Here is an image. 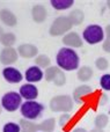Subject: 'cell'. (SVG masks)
<instances>
[{"label":"cell","instance_id":"obj_5","mask_svg":"<svg viewBox=\"0 0 110 132\" xmlns=\"http://www.w3.org/2000/svg\"><path fill=\"white\" fill-rule=\"evenodd\" d=\"M72 28V22L67 16H59L57 18L50 27V35L51 36H60L65 34Z\"/></svg>","mask_w":110,"mask_h":132},{"label":"cell","instance_id":"obj_16","mask_svg":"<svg viewBox=\"0 0 110 132\" xmlns=\"http://www.w3.org/2000/svg\"><path fill=\"white\" fill-rule=\"evenodd\" d=\"M69 19L72 22V24L79 26L83 22V20H85V14H83V12L80 11V9H74V11H72L71 13H70Z\"/></svg>","mask_w":110,"mask_h":132},{"label":"cell","instance_id":"obj_28","mask_svg":"<svg viewBox=\"0 0 110 132\" xmlns=\"http://www.w3.org/2000/svg\"><path fill=\"white\" fill-rule=\"evenodd\" d=\"M101 86L106 90H110V74H104L101 78Z\"/></svg>","mask_w":110,"mask_h":132},{"label":"cell","instance_id":"obj_2","mask_svg":"<svg viewBox=\"0 0 110 132\" xmlns=\"http://www.w3.org/2000/svg\"><path fill=\"white\" fill-rule=\"evenodd\" d=\"M72 108H73V102L71 96L69 95L55 96L50 101V109L53 112H67L71 111Z\"/></svg>","mask_w":110,"mask_h":132},{"label":"cell","instance_id":"obj_30","mask_svg":"<svg viewBox=\"0 0 110 132\" xmlns=\"http://www.w3.org/2000/svg\"><path fill=\"white\" fill-rule=\"evenodd\" d=\"M73 132H87L85 130V129H81V128H78V129H75Z\"/></svg>","mask_w":110,"mask_h":132},{"label":"cell","instance_id":"obj_34","mask_svg":"<svg viewBox=\"0 0 110 132\" xmlns=\"http://www.w3.org/2000/svg\"><path fill=\"white\" fill-rule=\"evenodd\" d=\"M1 107H2V105L0 104V114H1Z\"/></svg>","mask_w":110,"mask_h":132},{"label":"cell","instance_id":"obj_10","mask_svg":"<svg viewBox=\"0 0 110 132\" xmlns=\"http://www.w3.org/2000/svg\"><path fill=\"white\" fill-rule=\"evenodd\" d=\"M20 95L22 96V97H24L26 100L32 101V100H35V98L37 97V95H38V90H37V88L34 86V85L27 84V85L21 86Z\"/></svg>","mask_w":110,"mask_h":132},{"label":"cell","instance_id":"obj_15","mask_svg":"<svg viewBox=\"0 0 110 132\" xmlns=\"http://www.w3.org/2000/svg\"><path fill=\"white\" fill-rule=\"evenodd\" d=\"M0 19H1V21L5 24L9 26V27L15 26L16 22H18V21H16V16L14 15L11 11H8V9H2V11L0 12Z\"/></svg>","mask_w":110,"mask_h":132},{"label":"cell","instance_id":"obj_8","mask_svg":"<svg viewBox=\"0 0 110 132\" xmlns=\"http://www.w3.org/2000/svg\"><path fill=\"white\" fill-rule=\"evenodd\" d=\"M18 60V52L13 48H6L0 53V62L4 65L13 64Z\"/></svg>","mask_w":110,"mask_h":132},{"label":"cell","instance_id":"obj_13","mask_svg":"<svg viewBox=\"0 0 110 132\" xmlns=\"http://www.w3.org/2000/svg\"><path fill=\"white\" fill-rule=\"evenodd\" d=\"M18 51L23 58H32L37 55L38 49L35 45H31V44H22V45L19 46Z\"/></svg>","mask_w":110,"mask_h":132},{"label":"cell","instance_id":"obj_22","mask_svg":"<svg viewBox=\"0 0 110 132\" xmlns=\"http://www.w3.org/2000/svg\"><path fill=\"white\" fill-rule=\"evenodd\" d=\"M15 36L11 32H7V34L2 35V38H1V43L4 44L6 48H11L14 43H15Z\"/></svg>","mask_w":110,"mask_h":132},{"label":"cell","instance_id":"obj_3","mask_svg":"<svg viewBox=\"0 0 110 132\" xmlns=\"http://www.w3.org/2000/svg\"><path fill=\"white\" fill-rule=\"evenodd\" d=\"M44 107L38 102L35 101H27L21 105V114L26 119H35L39 116L42 111H43Z\"/></svg>","mask_w":110,"mask_h":132},{"label":"cell","instance_id":"obj_29","mask_svg":"<svg viewBox=\"0 0 110 132\" xmlns=\"http://www.w3.org/2000/svg\"><path fill=\"white\" fill-rule=\"evenodd\" d=\"M70 119V115H63L62 117L59 118V124L60 126H64L65 124H66V122Z\"/></svg>","mask_w":110,"mask_h":132},{"label":"cell","instance_id":"obj_19","mask_svg":"<svg viewBox=\"0 0 110 132\" xmlns=\"http://www.w3.org/2000/svg\"><path fill=\"white\" fill-rule=\"evenodd\" d=\"M74 4L73 0H51V5L53 8L62 11V9L70 8L72 5Z\"/></svg>","mask_w":110,"mask_h":132},{"label":"cell","instance_id":"obj_4","mask_svg":"<svg viewBox=\"0 0 110 132\" xmlns=\"http://www.w3.org/2000/svg\"><path fill=\"white\" fill-rule=\"evenodd\" d=\"M104 32L102 28L97 24L88 26L85 30H83V39L89 44H96L103 41Z\"/></svg>","mask_w":110,"mask_h":132},{"label":"cell","instance_id":"obj_21","mask_svg":"<svg viewBox=\"0 0 110 132\" xmlns=\"http://www.w3.org/2000/svg\"><path fill=\"white\" fill-rule=\"evenodd\" d=\"M20 128L21 132H36L37 131V125L31 122H29L28 119L22 118L20 121Z\"/></svg>","mask_w":110,"mask_h":132},{"label":"cell","instance_id":"obj_31","mask_svg":"<svg viewBox=\"0 0 110 132\" xmlns=\"http://www.w3.org/2000/svg\"><path fill=\"white\" fill-rule=\"evenodd\" d=\"M90 132H103V131H102V129H94V130H92V131H90Z\"/></svg>","mask_w":110,"mask_h":132},{"label":"cell","instance_id":"obj_12","mask_svg":"<svg viewBox=\"0 0 110 132\" xmlns=\"http://www.w3.org/2000/svg\"><path fill=\"white\" fill-rule=\"evenodd\" d=\"M31 15H32V19H34L35 22L41 23L46 19L48 12H46V9L44 6H42V5H36V6L32 7Z\"/></svg>","mask_w":110,"mask_h":132},{"label":"cell","instance_id":"obj_9","mask_svg":"<svg viewBox=\"0 0 110 132\" xmlns=\"http://www.w3.org/2000/svg\"><path fill=\"white\" fill-rule=\"evenodd\" d=\"M2 75H4V78L7 80V81L12 82V84H18V82H20L23 78L22 74L14 67H6L4 71H2Z\"/></svg>","mask_w":110,"mask_h":132},{"label":"cell","instance_id":"obj_23","mask_svg":"<svg viewBox=\"0 0 110 132\" xmlns=\"http://www.w3.org/2000/svg\"><path fill=\"white\" fill-rule=\"evenodd\" d=\"M108 122H109L108 116L104 114H101V115H99V116H96V118H95V126H96L97 129H103L107 126Z\"/></svg>","mask_w":110,"mask_h":132},{"label":"cell","instance_id":"obj_24","mask_svg":"<svg viewBox=\"0 0 110 132\" xmlns=\"http://www.w3.org/2000/svg\"><path fill=\"white\" fill-rule=\"evenodd\" d=\"M35 63H36L39 67H49V65H50V58L45 55H39L36 57Z\"/></svg>","mask_w":110,"mask_h":132},{"label":"cell","instance_id":"obj_11","mask_svg":"<svg viewBox=\"0 0 110 132\" xmlns=\"http://www.w3.org/2000/svg\"><path fill=\"white\" fill-rule=\"evenodd\" d=\"M63 42H64V44L72 46V48H80V46H82V41H81L80 36L77 32H69L67 35H65L63 37Z\"/></svg>","mask_w":110,"mask_h":132},{"label":"cell","instance_id":"obj_17","mask_svg":"<svg viewBox=\"0 0 110 132\" xmlns=\"http://www.w3.org/2000/svg\"><path fill=\"white\" fill-rule=\"evenodd\" d=\"M89 93H92V88H90L89 86H80V87H78V88L74 90L73 97H74V100H75L77 102H81L82 98Z\"/></svg>","mask_w":110,"mask_h":132},{"label":"cell","instance_id":"obj_26","mask_svg":"<svg viewBox=\"0 0 110 132\" xmlns=\"http://www.w3.org/2000/svg\"><path fill=\"white\" fill-rule=\"evenodd\" d=\"M106 31H107V38L103 42V46L102 48H103V50L106 52H110V24L107 26Z\"/></svg>","mask_w":110,"mask_h":132},{"label":"cell","instance_id":"obj_7","mask_svg":"<svg viewBox=\"0 0 110 132\" xmlns=\"http://www.w3.org/2000/svg\"><path fill=\"white\" fill-rule=\"evenodd\" d=\"M46 81L53 82L56 86H63L66 82V77L63 71L58 67H48L45 71Z\"/></svg>","mask_w":110,"mask_h":132},{"label":"cell","instance_id":"obj_20","mask_svg":"<svg viewBox=\"0 0 110 132\" xmlns=\"http://www.w3.org/2000/svg\"><path fill=\"white\" fill-rule=\"evenodd\" d=\"M93 77V70L88 66H83L78 71V79L80 81H88Z\"/></svg>","mask_w":110,"mask_h":132},{"label":"cell","instance_id":"obj_33","mask_svg":"<svg viewBox=\"0 0 110 132\" xmlns=\"http://www.w3.org/2000/svg\"><path fill=\"white\" fill-rule=\"evenodd\" d=\"M108 7H109V8H110V0H109V1H108Z\"/></svg>","mask_w":110,"mask_h":132},{"label":"cell","instance_id":"obj_6","mask_svg":"<svg viewBox=\"0 0 110 132\" xmlns=\"http://www.w3.org/2000/svg\"><path fill=\"white\" fill-rule=\"evenodd\" d=\"M21 104V95L16 92H9L2 96L1 105L7 111H15Z\"/></svg>","mask_w":110,"mask_h":132},{"label":"cell","instance_id":"obj_27","mask_svg":"<svg viewBox=\"0 0 110 132\" xmlns=\"http://www.w3.org/2000/svg\"><path fill=\"white\" fill-rule=\"evenodd\" d=\"M95 65H96V67L99 68V70L103 71V70H107L108 68V60L106 59V58H97L96 62H95Z\"/></svg>","mask_w":110,"mask_h":132},{"label":"cell","instance_id":"obj_32","mask_svg":"<svg viewBox=\"0 0 110 132\" xmlns=\"http://www.w3.org/2000/svg\"><path fill=\"white\" fill-rule=\"evenodd\" d=\"M2 35H4V32H2V29L0 28V42H1V38H2Z\"/></svg>","mask_w":110,"mask_h":132},{"label":"cell","instance_id":"obj_14","mask_svg":"<svg viewBox=\"0 0 110 132\" xmlns=\"http://www.w3.org/2000/svg\"><path fill=\"white\" fill-rule=\"evenodd\" d=\"M43 78V73L38 67H29L26 72V79L29 82H37L39 80H42Z\"/></svg>","mask_w":110,"mask_h":132},{"label":"cell","instance_id":"obj_25","mask_svg":"<svg viewBox=\"0 0 110 132\" xmlns=\"http://www.w3.org/2000/svg\"><path fill=\"white\" fill-rule=\"evenodd\" d=\"M4 132H21V128L15 123H7L4 126Z\"/></svg>","mask_w":110,"mask_h":132},{"label":"cell","instance_id":"obj_18","mask_svg":"<svg viewBox=\"0 0 110 132\" xmlns=\"http://www.w3.org/2000/svg\"><path fill=\"white\" fill-rule=\"evenodd\" d=\"M56 128V121L53 118H49L43 121L41 124H37V130L42 132H52Z\"/></svg>","mask_w":110,"mask_h":132},{"label":"cell","instance_id":"obj_1","mask_svg":"<svg viewBox=\"0 0 110 132\" xmlns=\"http://www.w3.org/2000/svg\"><path fill=\"white\" fill-rule=\"evenodd\" d=\"M57 64L65 71L77 70L79 66V56L72 49L63 48L57 55Z\"/></svg>","mask_w":110,"mask_h":132}]
</instances>
